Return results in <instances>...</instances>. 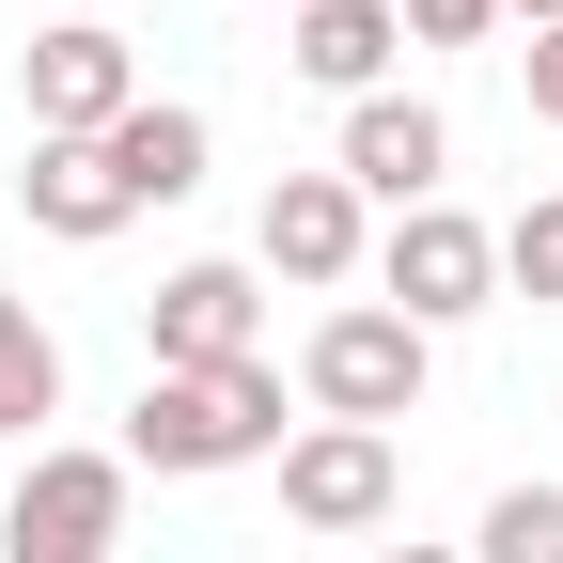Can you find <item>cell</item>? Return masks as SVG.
<instances>
[{
  "instance_id": "cell-1",
  "label": "cell",
  "mask_w": 563,
  "mask_h": 563,
  "mask_svg": "<svg viewBox=\"0 0 563 563\" xmlns=\"http://www.w3.org/2000/svg\"><path fill=\"white\" fill-rule=\"evenodd\" d=\"M282 454V361H220V376H141L125 407V470L203 485V470H251Z\"/></svg>"
},
{
  "instance_id": "cell-2",
  "label": "cell",
  "mask_w": 563,
  "mask_h": 563,
  "mask_svg": "<svg viewBox=\"0 0 563 563\" xmlns=\"http://www.w3.org/2000/svg\"><path fill=\"white\" fill-rule=\"evenodd\" d=\"M422 361H439V344H422L391 298H344V313L298 344V391H313V422H376V439H391V422L422 407Z\"/></svg>"
},
{
  "instance_id": "cell-3",
  "label": "cell",
  "mask_w": 563,
  "mask_h": 563,
  "mask_svg": "<svg viewBox=\"0 0 563 563\" xmlns=\"http://www.w3.org/2000/svg\"><path fill=\"white\" fill-rule=\"evenodd\" d=\"M125 548V454H32L0 485V563H110Z\"/></svg>"
},
{
  "instance_id": "cell-4",
  "label": "cell",
  "mask_w": 563,
  "mask_h": 563,
  "mask_svg": "<svg viewBox=\"0 0 563 563\" xmlns=\"http://www.w3.org/2000/svg\"><path fill=\"white\" fill-rule=\"evenodd\" d=\"M376 282H391V313L439 344L454 313H485V298H501V235H485L470 203H407V220L376 235Z\"/></svg>"
},
{
  "instance_id": "cell-5",
  "label": "cell",
  "mask_w": 563,
  "mask_h": 563,
  "mask_svg": "<svg viewBox=\"0 0 563 563\" xmlns=\"http://www.w3.org/2000/svg\"><path fill=\"white\" fill-rule=\"evenodd\" d=\"M391 501H407V454L376 422H298V439H282V517L298 532H376Z\"/></svg>"
},
{
  "instance_id": "cell-6",
  "label": "cell",
  "mask_w": 563,
  "mask_h": 563,
  "mask_svg": "<svg viewBox=\"0 0 563 563\" xmlns=\"http://www.w3.org/2000/svg\"><path fill=\"white\" fill-rule=\"evenodd\" d=\"M16 95H32V141H110V125L141 110V63H125V32H95V16H63V32H32V63H16Z\"/></svg>"
},
{
  "instance_id": "cell-7",
  "label": "cell",
  "mask_w": 563,
  "mask_h": 563,
  "mask_svg": "<svg viewBox=\"0 0 563 563\" xmlns=\"http://www.w3.org/2000/svg\"><path fill=\"white\" fill-rule=\"evenodd\" d=\"M251 329H266V282H251V266H173L157 298H141V344H157L141 376H220V361H266Z\"/></svg>"
},
{
  "instance_id": "cell-8",
  "label": "cell",
  "mask_w": 563,
  "mask_h": 563,
  "mask_svg": "<svg viewBox=\"0 0 563 563\" xmlns=\"http://www.w3.org/2000/svg\"><path fill=\"white\" fill-rule=\"evenodd\" d=\"M361 188H344V173H282L266 188V220H251V266L266 282H298V298H329V282H361Z\"/></svg>"
},
{
  "instance_id": "cell-9",
  "label": "cell",
  "mask_w": 563,
  "mask_h": 563,
  "mask_svg": "<svg viewBox=\"0 0 563 563\" xmlns=\"http://www.w3.org/2000/svg\"><path fill=\"white\" fill-rule=\"evenodd\" d=\"M329 173L361 188V203H391V220H407V203H439V173H454V125L422 110V95H361V110H344V157H329Z\"/></svg>"
},
{
  "instance_id": "cell-10",
  "label": "cell",
  "mask_w": 563,
  "mask_h": 563,
  "mask_svg": "<svg viewBox=\"0 0 563 563\" xmlns=\"http://www.w3.org/2000/svg\"><path fill=\"white\" fill-rule=\"evenodd\" d=\"M391 47H407V16H391V0H298V47H282V63H298L313 95H344V110H361V95H391Z\"/></svg>"
},
{
  "instance_id": "cell-11",
  "label": "cell",
  "mask_w": 563,
  "mask_h": 563,
  "mask_svg": "<svg viewBox=\"0 0 563 563\" xmlns=\"http://www.w3.org/2000/svg\"><path fill=\"white\" fill-rule=\"evenodd\" d=\"M16 203H32V235H63V251H95V235H125V220H141L125 173H110V141H32Z\"/></svg>"
},
{
  "instance_id": "cell-12",
  "label": "cell",
  "mask_w": 563,
  "mask_h": 563,
  "mask_svg": "<svg viewBox=\"0 0 563 563\" xmlns=\"http://www.w3.org/2000/svg\"><path fill=\"white\" fill-rule=\"evenodd\" d=\"M203 157H220V141H203V110H173V95H141V110L110 125L125 203H188V188H203Z\"/></svg>"
},
{
  "instance_id": "cell-13",
  "label": "cell",
  "mask_w": 563,
  "mask_h": 563,
  "mask_svg": "<svg viewBox=\"0 0 563 563\" xmlns=\"http://www.w3.org/2000/svg\"><path fill=\"white\" fill-rule=\"evenodd\" d=\"M32 422H63V344L32 298H0V439H32Z\"/></svg>"
},
{
  "instance_id": "cell-14",
  "label": "cell",
  "mask_w": 563,
  "mask_h": 563,
  "mask_svg": "<svg viewBox=\"0 0 563 563\" xmlns=\"http://www.w3.org/2000/svg\"><path fill=\"white\" fill-rule=\"evenodd\" d=\"M470 563H563V485H501L470 532Z\"/></svg>"
},
{
  "instance_id": "cell-15",
  "label": "cell",
  "mask_w": 563,
  "mask_h": 563,
  "mask_svg": "<svg viewBox=\"0 0 563 563\" xmlns=\"http://www.w3.org/2000/svg\"><path fill=\"white\" fill-rule=\"evenodd\" d=\"M501 298L563 313V188H548V203H517V220H501Z\"/></svg>"
},
{
  "instance_id": "cell-16",
  "label": "cell",
  "mask_w": 563,
  "mask_h": 563,
  "mask_svg": "<svg viewBox=\"0 0 563 563\" xmlns=\"http://www.w3.org/2000/svg\"><path fill=\"white\" fill-rule=\"evenodd\" d=\"M391 16H407V47H485L501 0H391Z\"/></svg>"
},
{
  "instance_id": "cell-17",
  "label": "cell",
  "mask_w": 563,
  "mask_h": 563,
  "mask_svg": "<svg viewBox=\"0 0 563 563\" xmlns=\"http://www.w3.org/2000/svg\"><path fill=\"white\" fill-rule=\"evenodd\" d=\"M532 110L563 125V32H532Z\"/></svg>"
},
{
  "instance_id": "cell-18",
  "label": "cell",
  "mask_w": 563,
  "mask_h": 563,
  "mask_svg": "<svg viewBox=\"0 0 563 563\" xmlns=\"http://www.w3.org/2000/svg\"><path fill=\"white\" fill-rule=\"evenodd\" d=\"M501 16H532V32H563V0H501Z\"/></svg>"
},
{
  "instance_id": "cell-19",
  "label": "cell",
  "mask_w": 563,
  "mask_h": 563,
  "mask_svg": "<svg viewBox=\"0 0 563 563\" xmlns=\"http://www.w3.org/2000/svg\"><path fill=\"white\" fill-rule=\"evenodd\" d=\"M376 563H470V548H376Z\"/></svg>"
}]
</instances>
